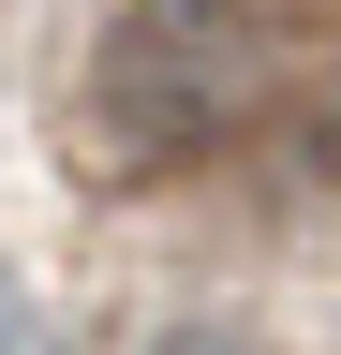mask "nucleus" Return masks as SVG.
Segmentation results:
<instances>
[{"label":"nucleus","instance_id":"obj_1","mask_svg":"<svg viewBox=\"0 0 341 355\" xmlns=\"http://www.w3.org/2000/svg\"><path fill=\"white\" fill-rule=\"evenodd\" d=\"M282 89V44L252 0H119L90 74H74V163L90 178H193L223 163Z\"/></svg>","mask_w":341,"mask_h":355},{"label":"nucleus","instance_id":"obj_2","mask_svg":"<svg viewBox=\"0 0 341 355\" xmlns=\"http://www.w3.org/2000/svg\"><path fill=\"white\" fill-rule=\"evenodd\" d=\"M163 355H267L252 326H163Z\"/></svg>","mask_w":341,"mask_h":355}]
</instances>
